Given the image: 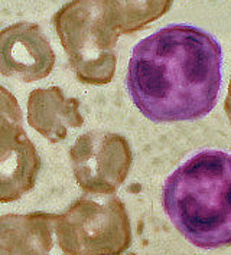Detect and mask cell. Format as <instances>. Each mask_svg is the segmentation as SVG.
<instances>
[{
	"instance_id": "obj_3",
	"label": "cell",
	"mask_w": 231,
	"mask_h": 255,
	"mask_svg": "<svg viewBox=\"0 0 231 255\" xmlns=\"http://www.w3.org/2000/svg\"><path fill=\"white\" fill-rule=\"evenodd\" d=\"M77 80L88 85L113 81L119 33L106 20L100 0H71L52 17Z\"/></svg>"
},
{
	"instance_id": "obj_8",
	"label": "cell",
	"mask_w": 231,
	"mask_h": 255,
	"mask_svg": "<svg viewBox=\"0 0 231 255\" xmlns=\"http://www.w3.org/2000/svg\"><path fill=\"white\" fill-rule=\"evenodd\" d=\"M27 124L51 143L67 138L69 128H80L84 117L80 101L67 97L58 87L38 88L27 97Z\"/></svg>"
},
{
	"instance_id": "obj_6",
	"label": "cell",
	"mask_w": 231,
	"mask_h": 255,
	"mask_svg": "<svg viewBox=\"0 0 231 255\" xmlns=\"http://www.w3.org/2000/svg\"><path fill=\"white\" fill-rule=\"evenodd\" d=\"M54 49L39 25L17 22L0 30V74L23 82L46 78L55 65Z\"/></svg>"
},
{
	"instance_id": "obj_12",
	"label": "cell",
	"mask_w": 231,
	"mask_h": 255,
	"mask_svg": "<svg viewBox=\"0 0 231 255\" xmlns=\"http://www.w3.org/2000/svg\"><path fill=\"white\" fill-rule=\"evenodd\" d=\"M224 110H226V114L229 117V121L231 123V77H230V84H229V93H227V98H226V106H224Z\"/></svg>"
},
{
	"instance_id": "obj_1",
	"label": "cell",
	"mask_w": 231,
	"mask_h": 255,
	"mask_svg": "<svg viewBox=\"0 0 231 255\" xmlns=\"http://www.w3.org/2000/svg\"><path fill=\"white\" fill-rule=\"evenodd\" d=\"M223 51L208 32L190 25L162 27L133 48L126 87L150 121L203 119L221 87Z\"/></svg>"
},
{
	"instance_id": "obj_11",
	"label": "cell",
	"mask_w": 231,
	"mask_h": 255,
	"mask_svg": "<svg viewBox=\"0 0 231 255\" xmlns=\"http://www.w3.org/2000/svg\"><path fill=\"white\" fill-rule=\"evenodd\" d=\"M23 130L22 110L7 88L0 85V143Z\"/></svg>"
},
{
	"instance_id": "obj_10",
	"label": "cell",
	"mask_w": 231,
	"mask_h": 255,
	"mask_svg": "<svg viewBox=\"0 0 231 255\" xmlns=\"http://www.w3.org/2000/svg\"><path fill=\"white\" fill-rule=\"evenodd\" d=\"M174 0H100L109 25L119 35L139 32L168 13Z\"/></svg>"
},
{
	"instance_id": "obj_2",
	"label": "cell",
	"mask_w": 231,
	"mask_h": 255,
	"mask_svg": "<svg viewBox=\"0 0 231 255\" xmlns=\"http://www.w3.org/2000/svg\"><path fill=\"white\" fill-rule=\"evenodd\" d=\"M162 202L192 245L231 247V153L205 150L191 157L166 179Z\"/></svg>"
},
{
	"instance_id": "obj_7",
	"label": "cell",
	"mask_w": 231,
	"mask_h": 255,
	"mask_svg": "<svg viewBox=\"0 0 231 255\" xmlns=\"http://www.w3.org/2000/svg\"><path fill=\"white\" fill-rule=\"evenodd\" d=\"M59 215L32 212L0 216V255H67L59 247Z\"/></svg>"
},
{
	"instance_id": "obj_5",
	"label": "cell",
	"mask_w": 231,
	"mask_h": 255,
	"mask_svg": "<svg viewBox=\"0 0 231 255\" xmlns=\"http://www.w3.org/2000/svg\"><path fill=\"white\" fill-rule=\"evenodd\" d=\"M69 161L78 186L90 195H113L130 172L133 153L129 141L109 131H88L69 148Z\"/></svg>"
},
{
	"instance_id": "obj_9",
	"label": "cell",
	"mask_w": 231,
	"mask_h": 255,
	"mask_svg": "<svg viewBox=\"0 0 231 255\" xmlns=\"http://www.w3.org/2000/svg\"><path fill=\"white\" fill-rule=\"evenodd\" d=\"M41 170L35 144L22 130L0 143V203L19 201L32 190Z\"/></svg>"
},
{
	"instance_id": "obj_4",
	"label": "cell",
	"mask_w": 231,
	"mask_h": 255,
	"mask_svg": "<svg viewBox=\"0 0 231 255\" xmlns=\"http://www.w3.org/2000/svg\"><path fill=\"white\" fill-rule=\"evenodd\" d=\"M56 237L67 255H123L132 245V227L117 196L81 198L59 215Z\"/></svg>"
}]
</instances>
